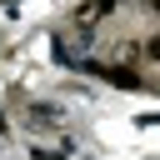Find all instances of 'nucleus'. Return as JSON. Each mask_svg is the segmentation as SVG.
Masks as SVG:
<instances>
[{"label": "nucleus", "instance_id": "nucleus-1", "mask_svg": "<svg viewBox=\"0 0 160 160\" xmlns=\"http://www.w3.org/2000/svg\"><path fill=\"white\" fill-rule=\"evenodd\" d=\"M110 5H115V0H95V5H85V10H80V20H100Z\"/></svg>", "mask_w": 160, "mask_h": 160}, {"label": "nucleus", "instance_id": "nucleus-2", "mask_svg": "<svg viewBox=\"0 0 160 160\" xmlns=\"http://www.w3.org/2000/svg\"><path fill=\"white\" fill-rule=\"evenodd\" d=\"M140 55H145V60H155V65H160V35H150V40H145V45H140Z\"/></svg>", "mask_w": 160, "mask_h": 160}]
</instances>
